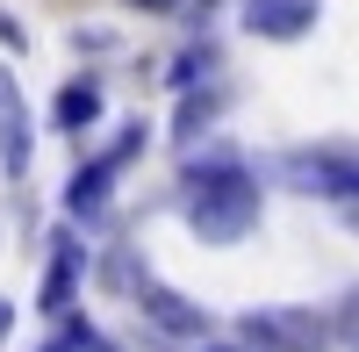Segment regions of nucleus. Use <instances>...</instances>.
<instances>
[{"label":"nucleus","instance_id":"nucleus-1","mask_svg":"<svg viewBox=\"0 0 359 352\" xmlns=\"http://www.w3.org/2000/svg\"><path fill=\"white\" fill-rule=\"evenodd\" d=\"M180 187H187L180 209H187V223L201 230V245L252 238V223H259V180H252V165L237 158V151H208L201 165H187Z\"/></svg>","mask_w":359,"mask_h":352},{"label":"nucleus","instance_id":"nucleus-2","mask_svg":"<svg viewBox=\"0 0 359 352\" xmlns=\"http://www.w3.org/2000/svg\"><path fill=\"white\" fill-rule=\"evenodd\" d=\"M252 352H323L331 345V324H323L316 309H252L245 324H237Z\"/></svg>","mask_w":359,"mask_h":352},{"label":"nucleus","instance_id":"nucleus-3","mask_svg":"<svg viewBox=\"0 0 359 352\" xmlns=\"http://www.w3.org/2000/svg\"><path fill=\"white\" fill-rule=\"evenodd\" d=\"M287 187L323 194V201H359V151H338V144H316V151H287L280 158Z\"/></svg>","mask_w":359,"mask_h":352},{"label":"nucleus","instance_id":"nucleus-4","mask_svg":"<svg viewBox=\"0 0 359 352\" xmlns=\"http://www.w3.org/2000/svg\"><path fill=\"white\" fill-rule=\"evenodd\" d=\"M137 144H144V123H130V130L115 137L94 165H79V172H72V187H65V209H72V216H101V209H108V180L137 158Z\"/></svg>","mask_w":359,"mask_h":352},{"label":"nucleus","instance_id":"nucleus-5","mask_svg":"<svg viewBox=\"0 0 359 352\" xmlns=\"http://www.w3.org/2000/svg\"><path fill=\"white\" fill-rule=\"evenodd\" d=\"M137 309L151 316L165 338H208V309L187 302V295H172V287H158V280H137Z\"/></svg>","mask_w":359,"mask_h":352},{"label":"nucleus","instance_id":"nucleus-6","mask_svg":"<svg viewBox=\"0 0 359 352\" xmlns=\"http://www.w3.org/2000/svg\"><path fill=\"white\" fill-rule=\"evenodd\" d=\"M316 8L323 0H245V29L252 36H273V43H294L316 29Z\"/></svg>","mask_w":359,"mask_h":352},{"label":"nucleus","instance_id":"nucleus-7","mask_svg":"<svg viewBox=\"0 0 359 352\" xmlns=\"http://www.w3.org/2000/svg\"><path fill=\"white\" fill-rule=\"evenodd\" d=\"M0 172H8V180L29 172V108H22L15 72H0Z\"/></svg>","mask_w":359,"mask_h":352},{"label":"nucleus","instance_id":"nucleus-8","mask_svg":"<svg viewBox=\"0 0 359 352\" xmlns=\"http://www.w3.org/2000/svg\"><path fill=\"white\" fill-rule=\"evenodd\" d=\"M72 295H79V245H72V238H57V245H50V273H43L36 309H43V316H65Z\"/></svg>","mask_w":359,"mask_h":352},{"label":"nucleus","instance_id":"nucleus-9","mask_svg":"<svg viewBox=\"0 0 359 352\" xmlns=\"http://www.w3.org/2000/svg\"><path fill=\"white\" fill-rule=\"evenodd\" d=\"M94 115H101V79H72L57 94V130H86Z\"/></svg>","mask_w":359,"mask_h":352},{"label":"nucleus","instance_id":"nucleus-10","mask_svg":"<svg viewBox=\"0 0 359 352\" xmlns=\"http://www.w3.org/2000/svg\"><path fill=\"white\" fill-rule=\"evenodd\" d=\"M331 338H338L345 352H359V287H352V295L338 302V316H331Z\"/></svg>","mask_w":359,"mask_h":352},{"label":"nucleus","instance_id":"nucleus-11","mask_svg":"<svg viewBox=\"0 0 359 352\" xmlns=\"http://www.w3.org/2000/svg\"><path fill=\"white\" fill-rule=\"evenodd\" d=\"M208 65H216V50H208V43H201V50H187V57H180V72H172V86H194Z\"/></svg>","mask_w":359,"mask_h":352},{"label":"nucleus","instance_id":"nucleus-12","mask_svg":"<svg viewBox=\"0 0 359 352\" xmlns=\"http://www.w3.org/2000/svg\"><path fill=\"white\" fill-rule=\"evenodd\" d=\"M201 352H252L245 338H216V345H201Z\"/></svg>","mask_w":359,"mask_h":352},{"label":"nucleus","instance_id":"nucleus-13","mask_svg":"<svg viewBox=\"0 0 359 352\" xmlns=\"http://www.w3.org/2000/svg\"><path fill=\"white\" fill-rule=\"evenodd\" d=\"M15 331V302H0V338H8Z\"/></svg>","mask_w":359,"mask_h":352},{"label":"nucleus","instance_id":"nucleus-14","mask_svg":"<svg viewBox=\"0 0 359 352\" xmlns=\"http://www.w3.org/2000/svg\"><path fill=\"white\" fill-rule=\"evenodd\" d=\"M43 352H65V345H57V338H50V345H43Z\"/></svg>","mask_w":359,"mask_h":352}]
</instances>
